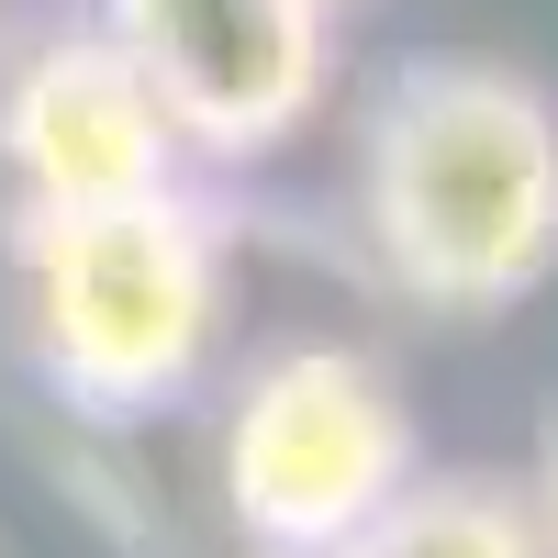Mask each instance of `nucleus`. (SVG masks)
Segmentation results:
<instances>
[{"label":"nucleus","instance_id":"f257e3e1","mask_svg":"<svg viewBox=\"0 0 558 558\" xmlns=\"http://www.w3.org/2000/svg\"><path fill=\"white\" fill-rule=\"evenodd\" d=\"M347 202L413 313L492 324L558 279V101L492 57H413L357 112Z\"/></svg>","mask_w":558,"mask_h":558},{"label":"nucleus","instance_id":"f03ea898","mask_svg":"<svg viewBox=\"0 0 558 558\" xmlns=\"http://www.w3.org/2000/svg\"><path fill=\"white\" fill-rule=\"evenodd\" d=\"M235 324V235L179 179L146 202L12 223V336L34 391L89 436L179 413Z\"/></svg>","mask_w":558,"mask_h":558},{"label":"nucleus","instance_id":"7ed1b4c3","mask_svg":"<svg viewBox=\"0 0 558 558\" xmlns=\"http://www.w3.org/2000/svg\"><path fill=\"white\" fill-rule=\"evenodd\" d=\"M425 481L402 380L347 336H279L235 368L213 425V492L246 558H347Z\"/></svg>","mask_w":558,"mask_h":558},{"label":"nucleus","instance_id":"20e7f679","mask_svg":"<svg viewBox=\"0 0 558 558\" xmlns=\"http://www.w3.org/2000/svg\"><path fill=\"white\" fill-rule=\"evenodd\" d=\"M134 78L157 89L179 157L257 168L336 101V12L324 0H101Z\"/></svg>","mask_w":558,"mask_h":558},{"label":"nucleus","instance_id":"39448f33","mask_svg":"<svg viewBox=\"0 0 558 558\" xmlns=\"http://www.w3.org/2000/svg\"><path fill=\"white\" fill-rule=\"evenodd\" d=\"M179 179H191V157L101 23H57L0 68V202H12V223L146 202Z\"/></svg>","mask_w":558,"mask_h":558},{"label":"nucleus","instance_id":"423d86ee","mask_svg":"<svg viewBox=\"0 0 558 558\" xmlns=\"http://www.w3.org/2000/svg\"><path fill=\"white\" fill-rule=\"evenodd\" d=\"M347 558H547L536 492L481 481V470H425Z\"/></svg>","mask_w":558,"mask_h":558},{"label":"nucleus","instance_id":"0eeeda50","mask_svg":"<svg viewBox=\"0 0 558 558\" xmlns=\"http://www.w3.org/2000/svg\"><path fill=\"white\" fill-rule=\"evenodd\" d=\"M536 525H547V558H558V436H547V470H536Z\"/></svg>","mask_w":558,"mask_h":558},{"label":"nucleus","instance_id":"6e6552de","mask_svg":"<svg viewBox=\"0 0 558 558\" xmlns=\"http://www.w3.org/2000/svg\"><path fill=\"white\" fill-rule=\"evenodd\" d=\"M324 12H347V0H324Z\"/></svg>","mask_w":558,"mask_h":558}]
</instances>
